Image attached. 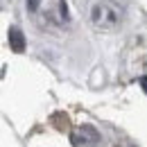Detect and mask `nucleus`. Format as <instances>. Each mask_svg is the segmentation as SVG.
<instances>
[{
  "mask_svg": "<svg viewBox=\"0 0 147 147\" xmlns=\"http://www.w3.org/2000/svg\"><path fill=\"white\" fill-rule=\"evenodd\" d=\"M140 86H143V91L147 93V75H145V77H143V79H140Z\"/></svg>",
  "mask_w": 147,
  "mask_h": 147,
  "instance_id": "nucleus-5",
  "label": "nucleus"
},
{
  "mask_svg": "<svg viewBox=\"0 0 147 147\" xmlns=\"http://www.w3.org/2000/svg\"><path fill=\"white\" fill-rule=\"evenodd\" d=\"M125 20V9L115 0H95L91 5V25L97 32H115Z\"/></svg>",
  "mask_w": 147,
  "mask_h": 147,
  "instance_id": "nucleus-1",
  "label": "nucleus"
},
{
  "mask_svg": "<svg viewBox=\"0 0 147 147\" xmlns=\"http://www.w3.org/2000/svg\"><path fill=\"white\" fill-rule=\"evenodd\" d=\"M73 143L79 147H93L100 143V134H97V129L91 127V125H84V127H79L77 131L73 134Z\"/></svg>",
  "mask_w": 147,
  "mask_h": 147,
  "instance_id": "nucleus-2",
  "label": "nucleus"
},
{
  "mask_svg": "<svg viewBox=\"0 0 147 147\" xmlns=\"http://www.w3.org/2000/svg\"><path fill=\"white\" fill-rule=\"evenodd\" d=\"M9 45H11L14 52H23L25 50V36H23L20 27H16V25L9 30Z\"/></svg>",
  "mask_w": 147,
  "mask_h": 147,
  "instance_id": "nucleus-3",
  "label": "nucleus"
},
{
  "mask_svg": "<svg viewBox=\"0 0 147 147\" xmlns=\"http://www.w3.org/2000/svg\"><path fill=\"white\" fill-rule=\"evenodd\" d=\"M38 7H41V0H27V9L30 11H38Z\"/></svg>",
  "mask_w": 147,
  "mask_h": 147,
  "instance_id": "nucleus-4",
  "label": "nucleus"
}]
</instances>
